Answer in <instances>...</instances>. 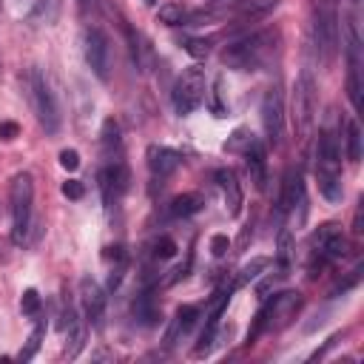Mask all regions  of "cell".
I'll list each match as a JSON object with an SVG mask.
<instances>
[{
	"label": "cell",
	"instance_id": "obj_21",
	"mask_svg": "<svg viewBox=\"0 0 364 364\" xmlns=\"http://www.w3.org/2000/svg\"><path fill=\"white\" fill-rule=\"evenodd\" d=\"M276 262H279V273H282V276H290V270H293V233H290L287 228L279 230Z\"/></svg>",
	"mask_w": 364,
	"mask_h": 364
},
{
	"label": "cell",
	"instance_id": "obj_2",
	"mask_svg": "<svg viewBox=\"0 0 364 364\" xmlns=\"http://www.w3.org/2000/svg\"><path fill=\"white\" fill-rule=\"evenodd\" d=\"M23 82H26V94H28V100H31V108H34L37 122L43 125L46 134H57L63 117H60V105H57V97H54V91H51L46 74H43L40 68H28Z\"/></svg>",
	"mask_w": 364,
	"mask_h": 364
},
{
	"label": "cell",
	"instance_id": "obj_29",
	"mask_svg": "<svg viewBox=\"0 0 364 364\" xmlns=\"http://www.w3.org/2000/svg\"><path fill=\"white\" fill-rule=\"evenodd\" d=\"M40 307H43L40 293H37L34 287L23 290V299H20V310H23V316H40Z\"/></svg>",
	"mask_w": 364,
	"mask_h": 364
},
{
	"label": "cell",
	"instance_id": "obj_5",
	"mask_svg": "<svg viewBox=\"0 0 364 364\" xmlns=\"http://www.w3.org/2000/svg\"><path fill=\"white\" fill-rule=\"evenodd\" d=\"M316 80L310 74V68H304L296 80H293V88H290V119H293V128H296V136H307L310 128H313V119H316Z\"/></svg>",
	"mask_w": 364,
	"mask_h": 364
},
{
	"label": "cell",
	"instance_id": "obj_30",
	"mask_svg": "<svg viewBox=\"0 0 364 364\" xmlns=\"http://www.w3.org/2000/svg\"><path fill=\"white\" fill-rule=\"evenodd\" d=\"M182 48H185L191 57L202 60V57H208V54H210V40H205V37H188V40L182 43Z\"/></svg>",
	"mask_w": 364,
	"mask_h": 364
},
{
	"label": "cell",
	"instance_id": "obj_14",
	"mask_svg": "<svg viewBox=\"0 0 364 364\" xmlns=\"http://www.w3.org/2000/svg\"><path fill=\"white\" fill-rule=\"evenodd\" d=\"M338 168H341L338 142L330 131H321L316 142V173H338Z\"/></svg>",
	"mask_w": 364,
	"mask_h": 364
},
{
	"label": "cell",
	"instance_id": "obj_4",
	"mask_svg": "<svg viewBox=\"0 0 364 364\" xmlns=\"http://www.w3.org/2000/svg\"><path fill=\"white\" fill-rule=\"evenodd\" d=\"M299 307H301V293H296V290H287V293H279V296L267 299L259 307L256 318H253V327L247 333V344H253L259 338V333H264L267 327L279 330V327L290 324V318L299 313Z\"/></svg>",
	"mask_w": 364,
	"mask_h": 364
},
{
	"label": "cell",
	"instance_id": "obj_25",
	"mask_svg": "<svg viewBox=\"0 0 364 364\" xmlns=\"http://www.w3.org/2000/svg\"><path fill=\"white\" fill-rule=\"evenodd\" d=\"M134 316L142 321V324H154L156 321V307H154V296L148 290H142L134 301Z\"/></svg>",
	"mask_w": 364,
	"mask_h": 364
},
{
	"label": "cell",
	"instance_id": "obj_27",
	"mask_svg": "<svg viewBox=\"0 0 364 364\" xmlns=\"http://www.w3.org/2000/svg\"><path fill=\"white\" fill-rule=\"evenodd\" d=\"M276 6H279V0H245V3H239V17H259Z\"/></svg>",
	"mask_w": 364,
	"mask_h": 364
},
{
	"label": "cell",
	"instance_id": "obj_3",
	"mask_svg": "<svg viewBox=\"0 0 364 364\" xmlns=\"http://www.w3.org/2000/svg\"><path fill=\"white\" fill-rule=\"evenodd\" d=\"M9 202H11V242L26 245L31 228V202H34V176L28 171L14 173L9 185Z\"/></svg>",
	"mask_w": 364,
	"mask_h": 364
},
{
	"label": "cell",
	"instance_id": "obj_12",
	"mask_svg": "<svg viewBox=\"0 0 364 364\" xmlns=\"http://www.w3.org/2000/svg\"><path fill=\"white\" fill-rule=\"evenodd\" d=\"M245 165H247V173H250V182L256 191H264L267 188V148L262 139L250 136L247 148H245Z\"/></svg>",
	"mask_w": 364,
	"mask_h": 364
},
{
	"label": "cell",
	"instance_id": "obj_16",
	"mask_svg": "<svg viewBox=\"0 0 364 364\" xmlns=\"http://www.w3.org/2000/svg\"><path fill=\"white\" fill-rule=\"evenodd\" d=\"M216 182H219V188H222L228 216H239V213H242V185H239L236 173H233L230 168H219V171H216Z\"/></svg>",
	"mask_w": 364,
	"mask_h": 364
},
{
	"label": "cell",
	"instance_id": "obj_38",
	"mask_svg": "<svg viewBox=\"0 0 364 364\" xmlns=\"http://www.w3.org/2000/svg\"><path fill=\"white\" fill-rule=\"evenodd\" d=\"M250 239H253V225H245L242 228V236H239V247H245Z\"/></svg>",
	"mask_w": 364,
	"mask_h": 364
},
{
	"label": "cell",
	"instance_id": "obj_32",
	"mask_svg": "<svg viewBox=\"0 0 364 364\" xmlns=\"http://www.w3.org/2000/svg\"><path fill=\"white\" fill-rule=\"evenodd\" d=\"M63 196L65 199H82L85 196V185L80 179H65L63 182Z\"/></svg>",
	"mask_w": 364,
	"mask_h": 364
},
{
	"label": "cell",
	"instance_id": "obj_23",
	"mask_svg": "<svg viewBox=\"0 0 364 364\" xmlns=\"http://www.w3.org/2000/svg\"><path fill=\"white\" fill-rule=\"evenodd\" d=\"M344 131H347V136H344V142H347V159L350 162H361V125H358V119H347V125H344Z\"/></svg>",
	"mask_w": 364,
	"mask_h": 364
},
{
	"label": "cell",
	"instance_id": "obj_35",
	"mask_svg": "<svg viewBox=\"0 0 364 364\" xmlns=\"http://www.w3.org/2000/svg\"><path fill=\"white\" fill-rule=\"evenodd\" d=\"M228 250H230V239H228L225 233H216V236L210 239V253H213L216 259H222Z\"/></svg>",
	"mask_w": 364,
	"mask_h": 364
},
{
	"label": "cell",
	"instance_id": "obj_22",
	"mask_svg": "<svg viewBox=\"0 0 364 364\" xmlns=\"http://www.w3.org/2000/svg\"><path fill=\"white\" fill-rule=\"evenodd\" d=\"M316 182H318V191L327 202H341L344 196V188H341V176L338 173H316Z\"/></svg>",
	"mask_w": 364,
	"mask_h": 364
},
{
	"label": "cell",
	"instance_id": "obj_10",
	"mask_svg": "<svg viewBox=\"0 0 364 364\" xmlns=\"http://www.w3.org/2000/svg\"><path fill=\"white\" fill-rule=\"evenodd\" d=\"M80 304H82V313H85L88 324L102 327V316H105V293H102V287H100L91 276H82V279H80Z\"/></svg>",
	"mask_w": 364,
	"mask_h": 364
},
{
	"label": "cell",
	"instance_id": "obj_1",
	"mask_svg": "<svg viewBox=\"0 0 364 364\" xmlns=\"http://www.w3.org/2000/svg\"><path fill=\"white\" fill-rule=\"evenodd\" d=\"M276 40L279 34L276 31H256V34H247L230 46H225L222 51V63L228 68H236V71H256L276 48Z\"/></svg>",
	"mask_w": 364,
	"mask_h": 364
},
{
	"label": "cell",
	"instance_id": "obj_13",
	"mask_svg": "<svg viewBox=\"0 0 364 364\" xmlns=\"http://www.w3.org/2000/svg\"><path fill=\"white\" fill-rule=\"evenodd\" d=\"M97 179H100L102 202L111 205V202H117V199L125 193V188H128V168H125L122 162H111V165H105V168L100 171Z\"/></svg>",
	"mask_w": 364,
	"mask_h": 364
},
{
	"label": "cell",
	"instance_id": "obj_19",
	"mask_svg": "<svg viewBox=\"0 0 364 364\" xmlns=\"http://www.w3.org/2000/svg\"><path fill=\"white\" fill-rule=\"evenodd\" d=\"M57 17V0H28L26 20L34 26H48Z\"/></svg>",
	"mask_w": 364,
	"mask_h": 364
},
{
	"label": "cell",
	"instance_id": "obj_18",
	"mask_svg": "<svg viewBox=\"0 0 364 364\" xmlns=\"http://www.w3.org/2000/svg\"><path fill=\"white\" fill-rule=\"evenodd\" d=\"M267 267H270V259H267V256H253L250 262H245V264L239 267V273H236V279H233V284H230V287H233V290L247 287V284H250V282H256Z\"/></svg>",
	"mask_w": 364,
	"mask_h": 364
},
{
	"label": "cell",
	"instance_id": "obj_15",
	"mask_svg": "<svg viewBox=\"0 0 364 364\" xmlns=\"http://www.w3.org/2000/svg\"><path fill=\"white\" fill-rule=\"evenodd\" d=\"M145 159H148V171H151L156 179H165V176H171V173L179 168L182 154L173 151V148H168V145H151L148 154H145Z\"/></svg>",
	"mask_w": 364,
	"mask_h": 364
},
{
	"label": "cell",
	"instance_id": "obj_24",
	"mask_svg": "<svg viewBox=\"0 0 364 364\" xmlns=\"http://www.w3.org/2000/svg\"><path fill=\"white\" fill-rule=\"evenodd\" d=\"M100 136H102V154H105V156L119 154V148H122V136H119V125H117V119H105Z\"/></svg>",
	"mask_w": 364,
	"mask_h": 364
},
{
	"label": "cell",
	"instance_id": "obj_9",
	"mask_svg": "<svg viewBox=\"0 0 364 364\" xmlns=\"http://www.w3.org/2000/svg\"><path fill=\"white\" fill-rule=\"evenodd\" d=\"M262 125H264V136L267 142L276 148L282 142V131H284V111H282V97L276 88H270L262 100Z\"/></svg>",
	"mask_w": 364,
	"mask_h": 364
},
{
	"label": "cell",
	"instance_id": "obj_20",
	"mask_svg": "<svg viewBox=\"0 0 364 364\" xmlns=\"http://www.w3.org/2000/svg\"><path fill=\"white\" fill-rule=\"evenodd\" d=\"M202 205H205L202 193H193V191H191V193H179V196L171 199V216H176V219L193 216V213L202 210Z\"/></svg>",
	"mask_w": 364,
	"mask_h": 364
},
{
	"label": "cell",
	"instance_id": "obj_34",
	"mask_svg": "<svg viewBox=\"0 0 364 364\" xmlns=\"http://www.w3.org/2000/svg\"><path fill=\"white\" fill-rule=\"evenodd\" d=\"M60 165H63L65 171H77V168H80V154H77L74 148H63V151H60Z\"/></svg>",
	"mask_w": 364,
	"mask_h": 364
},
{
	"label": "cell",
	"instance_id": "obj_6",
	"mask_svg": "<svg viewBox=\"0 0 364 364\" xmlns=\"http://www.w3.org/2000/svg\"><path fill=\"white\" fill-rule=\"evenodd\" d=\"M310 247H313V262H310V276L313 279H316V270H321L330 262H338V259L347 256V239H344V233L336 222L318 225V230L310 236Z\"/></svg>",
	"mask_w": 364,
	"mask_h": 364
},
{
	"label": "cell",
	"instance_id": "obj_39",
	"mask_svg": "<svg viewBox=\"0 0 364 364\" xmlns=\"http://www.w3.org/2000/svg\"><path fill=\"white\" fill-rule=\"evenodd\" d=\"M145 3H148V6H154V3H156V0H145Z\"/></svg>",
	"mask_w": 364,
	"mask_h": 364
},
{
	"label": "cell",
	"instance_id": "obj_33",
	"mask_svg": "<svg viewBox=\"0 0 364 364\" xmlns=\"http://www.w3.org/2000/svg\"><path fill=\"white\" fill-rule=\"evenodd\" d=\"M219 85H222V77H216L213 91H210V111H213V117H225V114H228V108H225L222 100H219Z\"/></svg>",
	"mask_w": 364,
	"mask_h": 364
},
{
	"label": "cell",
	"instance_id": "obj_8",
	"mask_svg": "<svg viewBox=\"0 0 364 364\" xmlns=\"http://www.w3.org/2000/svg\"><path fill=\"white\" fill-rule=\"evenodd\" d=\"M82 54H85V63L94 71V77L108 82V77H111V40H108V34L100 26H88L85 28V34H82Z\"/></svg>",
	"mask_w": 364,
	"mask_h": 364
},
{
	"label": "cell",
	"instance_id": "obj_37",
	"mask_svg": "<svg viewBox=\"0 0 364 364\" xmlns=\"http://www.w3.org/2000/svg\"><path fill=\"white\" fill-rule=\"evenodd\" d=\"M358 279H361V267H355V270H353V273H350V276H347L344 282H338L333 293H347V290H350V287H353V284H355Z\"/></svg>",
	"mask_w": 364,
	"mask_h": 364
},
{
	"label": "cell",
	"instance_id": "obj_36",
	"mask_svg": "<svg viewBox=\"0 0 364 364\" xmlns=\"http://www.w3.org/2000/svg\"><path fill=\"white\" fill-rule=\"evenodd\" d=\"M20 136V125L14 122V119H3L0 122V139L3 142H11V139H17Z\"/></svg>",
	"mask_w": 364,
	"mask_h": 364
},
{
	"label": "cell",
	"instance_id": "obj_26",
	"mask_svg": "<svg viewBox=\"0 0 364 364\" xmlns=\"http://www.w3.org/2000/svg\"><path fill=\"white\" fill-rule=\"evenodd\" d=\"M43 336H46V321H37V327L31 330V336H28L26 347H23V350L17 353V361H31V358L37 355L40 344H43Z\"/></svg>",
	"mask_w": 364,
	"mask_h": 364
},
{
	"label": "cell",
	"instance_id": "obj_7",
	"mask_svg": "<svg viewBox=\"0 0 364 364\" xmlns=\"http://www.w3.org/2000/svg\"><path fill=\"white\" fill-rule=\"evenodd\" d=\"M171 100H173V111H176L179 117L193 114V111L202 105V100H205V71L196 68V65L185 68V71L176 77V82H173Z\"/></svg>",
	"mask_w": 364,
	"mask_h": 364
},
{
	"label": "cell",
	"instance_id": "obj_31",
	"mask_svg": "<svg viewBox=\"0 0 364 364\" xmlns=\"http://www.w3.org/2000/svg\"><path fill=\"white\" fill-rule=\"evenodd\" d=\"M154 256H159V259L176 256V242H173L171 236H159V239L154 242Z\"/></svg>",
	"mask_w": 364,
	"mask_h": 364
},
{
	"label": "cell",
	"instance_id": "obj_17",
	"mask_svg": "<svg viewBox=\"0 0 364 364\" xmlns=\"http://www.w3.org/2000/svg\"><path fill=\"white\" fill-rule=\"evenodd\" d=\"M196 318H199V307H196V304H182V307L173 313V318H171V327H168V333H165V344H173L179 336H185V333L196 324Z\"/></svg>",
	"mask_w": 364,
	"mask_h": 364
},
{
	"label": "cell",
	"instance_id": "obj_11",
	"mask_svg": "<svg viewBox=\"0 0 364 364\" xmlns=\"http://www.w3.org/2000/svg\"><path fill=\"white\" fill-rule=\"evenodd\" d=\"M293 208L304 210V179L301 168H287L282 176V191H279V213H290Z\"/></svg>",
	"mask_w": 364,
	"mask_h": 364
},
{
	"label": "cell",
	"instance_id": "obj_28",
	"mask_svg": "<svg viewBox=\"0 0 364 364\" xmlns=\"http://www.w3.org/2000/svg\"><path fill=\"white\" fill-rule=\"evenodd\" d=\"M156 20L165 23V26H179L185 20V9L176 6V3H165V6L156 9Z\"/></svg>",
	"mask_w": 364,
	"mask_h": 364
}]
</instances>
